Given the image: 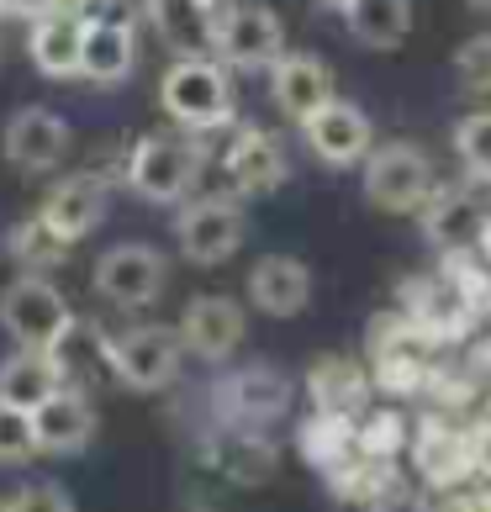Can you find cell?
<instances>
[{
	"label": "cell",
	"instance_id": "cell-1",
	"mask_svg": "<svg viewBox=\"0 0 491 512\" xmlns=\"http://www.w3.org/2000/svg\"><path fill=\"white\" fill-rule=\"evenodd\" d=\"M159 106L180 132H217L233 122V85L228 64L201 53V59H175L159 80Z\"/></svg>",
	"mask_w": 491,
	"mask_h": 512
},
{
	"label": "cell",
	"instance_id": "cell-2",
	"mask_svg": "<svg viewBox=\"0 0 491 512\" xmlns=\"http://www.w3.org/2000/svg\"><path fill=\"white\" fill-rule=\"evenodd\" d=\"M0 328L11 333L16 349L53 354L74 333V312L48 275H22L0 291Z\"/></svg>",
	"mask_w": 491,
	"mask_h": 512
},
{
	"label": "cell",
	"instance_id": "cell-3",
	"mask_svg": "<svg viewBox=\"0 0 491 512\" xmlns=\"http://www.w3.org/2000/svg\"><path fill=\"white\" fill-rule=\"evenodd\" d=\"M201 180V143H191L185 132H159V138H143L127 159V185L143 201L154 206H175L191 201Z\"/></svg>",
	"mask_w": 491,
	"mask_h": 512
},
{
	"label": "cell",
	"instance_id": "cell-4",
	"mask_svg": "<svg viewBox=\"0 0 491 512\" xmlns=\"http://www.w3.org/2000/svg\"><path fill=\"white\" fill-rule=\"evenodd\" d=\"M243 238H249V217H243V206L233 196H196V201H180L175 212V243L180 254L201 264V270H217V264H228Z\"/></svg>",
	"mask_w": 491,
	"mask_h": 512
},
{
	"label": "cell",
	"instance_id": "cell-5",
	"mask_svg": "<svg viewBox=\"0 0 491 512\" xmlns=\"http://www.w3.org/2000/svg\"><path fill=\"white\" fill-rule=\"evenodd\" d=\"M180 359H185L180 328H159V322H143V328L106 338V370L127 391H164L180 375Z\"/></svg>",
	"mask_w": 491,
	"mask_h": 512
},
{
	"label": "cell",
	"instance_id": "cell-6",
	"mask_svg": "<svg viewBox=\"0 0 491 512\" xmlns=\"http://www.w3.org/2000/svg\"><path fill=\"white\" fill-rule=\"evenodd\" d=\"M433 191H439L433 159L418 143H381L365 159V196L381 212H423Z\"/></svg>",
	"mask_w": 491,
	"mask_h": 512
},
{
	"label": "cell",
	"instance_id": "cell-7",
	"mask_svg": "<svg viewBox=\"0 0 491 512\" xmlns=\"http://www.w3.org/2000/svg\"><path fill=\"white\" fill-rule=\"evenodd\" d=\"M212 53L228 69H270L286 59V22L264 6V0H238L217 11V43Z\"/></svg>",
	"mask_w": 491,
	"mask_h": 512
},
{
	"label": "cell",
	"instance_id": "cell-8",
	"mask_svg": "<svg viewBox=\"0 0 491 512\" xmlns=\"http://www.w3.org/2000/svg\"><path fill=\"white\" fill-rule=\"evenodd\" d=\"M96 291L111 301L117 312H148L169 286V259L148 243H117L96 259Z\"/></svg>",
	"mask_w": 491,
	"mask_h": 512
},
{
	"label": "cell",
	"instance_id": "cell-9",
	"mask_svg": "<svg viewBox=\"0 0 491 512\" xmlns=\"http://www.w3.org/2000/svg\"><path fill=\"white\" fill-rule=\"evenodd\" d=\"M301 138H307L312 148V159L317 164H328V169H354V164H365L375 154V127L370 117L354 101H328L317 117L301 122Z\"/></svg>",
	"mask_w": 491,
	"mask_h": 512
},
{
	"label": "cell",
	"instance_id": "cell-10",
	"mask_svg": "<svg viewBox=\"0 0 491 512\" xmlns=\"http://www.w3.org/2000/svg\"><path fill=\"white\" fill-rule=\"evenodd\" d=\"M6 159L22 169V175H48L59 169L69 154V122L48 106H22L16 117L6 122Z\"/></svg>",
	"mask_w": 491,
	"mask_h": 512
},
{
	"label": "cell",
	"instance_id": "cell-11",
	"mask_svg": "<svg viewBox=\"0 0 491 512\" xmlns=\"http://www.w3.org/2000/svg\"><path fill=\"white\" fill-rule=\"evenodd\" d=\"M243 333H249V317H243V307L233 296H196V301H185V312H180L185 354L212 359V365L243 344Z\"/></svg>",
	"mask_w": 491,
	"mask_h": 512
},
{
	"label": "cell",
	"instance_id": "cell-12",
	"mask_svg": "<svg viewBox=\"0 0 491 512\" xmlns=\"http://www.w3.org/2000/svg\"><path fill=\"white\" fill-rule=\"evenodd\" d=\"M270 101L301 127L307 117H317L328 101H338L333 69L317 59V53H286V59L270 64Z\"/></svg>",
	"mask_w": 491,
	"mask_h": 512
},
{
	"label": "cell",
	"instance_id": "cell-13",
	"mask_svg": "<svg viewBox=\"0 0 491 512\" xmlns=\"http://www.w3.org/2000/svg\"><path fill=\"white\" fill-rule=\"evenodd\" d=\"M32 428H37V449L69 460V454H85L90 439H96V407H90V396L80 386H64L32 412Z\"/></svg>",
	"mask_w": 491,
	"mask_h": 512
},
{
	"label": "cell",
	"instance_id": "cell-14",
	"mask_svg": "<svg viewBox=\"0 0 491 512\" xmlns=\"http://www.w3.org/2000/svg\"><path fill=\"white\" fill-rule=\"evenodd\" d=\"M249 301L264 317H296L312 301V270L296 254H264L249 264Z\"/></svg>",
	"mask_w": 491,
	"mask_h": 512
},
{
	"label": "cell",
	"instance_id": "cell-15",
	"mask_svg": "<svg viewBox=\"0 0 491 512\" xmlns=\"http://www.w3.org/2000/svg\"><path fill=\"white\" fill-rule=\"evenodd\" d=\"M228 185L238 196H270L286 185V148L264 127H238L228 143Z\"/></svg>",
	"mask_w": 491,
	"mask_h": 512
},
{
	"label": "cell",
	"instance_id": "cell-16",
	"mask_svg": "<svg viewBox=\"0 0 491 512\" xmlns=\"http://www.w3.org/2000/svg\"><path fill=\"white\" fill-rule=\"evenodd\" d=\"M106 206H111V185L101 175H69V180H59L48 191L43 217H48V227L64 243H80L85 233H96V227H101Z\"/></svg>",
	"mask_w": 491,
	"mask_h": 512
},
{
	"label": "cell",
	"instance_id": "cell-17",
	"mask_svg": "<svg viewBox=\"0 0 491 512\" xmlns=\"http://www.w3.org/2000/svg\"><path fill=\"white\" fill-rule=\"evenodd\" d=\"M143 16L175 59H201L217 43V6L206 0H148Z\"/></svg>",
	"mask_w": 491,
	"mask_h": 512
},
{
	"label": "cell",
	"instance_id": "cell-18",
	"mask_svg": "<svg viewBox=\"0 0 491 512\" xmlns=\"http://www.w3.org/2000/svg\"><path fill=\"white\" fill-rule=\"evenodd\" d=\"M27 59L37 74L48 80H80V59H85V22L80 16H37L27 32Z\"/></svg>",
	"mask_w": 491,
	"mask_h": 512
},
{
	"label": "cell",
	"instance_id": "cell-19",
	"mask_svg": "<svg viewBox=\"0 0 491 512\" xmlns=\"http://www.w3.org/2000/svg\"><path fill=\"white\" fill-rule=\"evenodd\" d=\"M64 381V365L53 354H37V349H11L0 359V407H22L37 412L48 396H59Z\"/></svg>",
	"mask_w": 491,
	"mask_h": 512
},
{
	"label": "cell",
	"instance_id": "cell-20",
	"mask_svg": "<svg viewBox=\"0 0 491 512\" xmlns=\"http://www.w3.org/2000/svg\"><path fill=\"white\" fill-rule=\"evenodd\" d=\"M132 64H138V37H132V22L90 16V22H85L80 80H90V85H122L132 74Z\"/></svg>",
	"mask_w": 491,
	"mask_h": 512
},
{
	"label": "cell",
	"instance_id": "cell-21",
	"mask_svg": "<svg viewBox=\"0 0 491 512\" xmlns=\"http://www.w3.org/2000/svg\"><path fill=\"white\" fill-rule=\"evenodd\" d=\"M344 27L354 32L360 48L391 53V48H402L407 32H412V0H354L344 11Z\"/></svg>",
	"mask_w": 491,
	"mask_h": 512
},
{
	"label": "cell",
	"instance_id": "cell-22",
	"mask_svg": "<svg viewBox=\"0 0 491 512\" xmlns=\"http://www.w3.org/2000/svg\"><path fill=\"white\" fill-rule=\"evenodd\" d=\"M486 212L476 201H470L465 191H433L428 206H423V227H428V238H439V243H476L486 233Z\"/></svg>",
	"mask_w": 491,
	"mask_h": 512
},
{
	"label": "cell",
	"instance_id": "cell-23",
	"mask_svg": "<svg viewBox=\"0 0 491 512\" xmlns=\"http://www.w3.org/2000/svg\"><path fill=\"white\" fill-rule=\"evenodd\" d=\"M6 249H11V259L22 264L27 275H43V270H59L74 243H64V238L48 227V217L37 212V217H22V222L11 227V233H6Z\"/></svg>",
	"mask_w": 491,
	"mask_h": 512
},
{
	"label": "cell",
	"instance_id": "cell-24",
	"mask_svg": "<svg viewBox=\"0 0 491 512\" xmlns=\"http://www.w3.org/2000/svg\"><path fill=\"white\" fill-rule=\"evenodd\" d=\"M455 154L470 180H491V111H470L455 127Z\"/></svg>",
	"mask_w": 491,
	"mask_h": 512
},
{
	"label": "cell",
	"instance_id": "cell-25",
	"mask_svg": "<svg viewBox=\"0 0 491 512\" xmlns=\"http://www.w3.org/2000/svg\"><path fill=\"white\" fill-rule=\"evenodd\" d=\"M37 428H32V412L22 407H0V465H27L37 460Z\"/></svg>",
	"mask_w": 491,
	"mask_h": 512
},
{
	"label": "cell",
	"instance_id": "cell-26",
	"mask_svg": "<svg viewBox=\"0 0 491 512\" xmlns=\"http://www.w3.org/2000/svg\"><path fill=\"white\" fill-rule=\"evenodd\" d=\"M455 74H460V90H470V96H491V32L465 37L460 53H455Z\"/></svg>",
	"mask_w": 491,
	"mask_h": 512
},
{
	"label": "cell",
	"instance_id": "cell-27",
	"mask_svg": "<svg viewBox=\"0 0 491 512\" xmlns=\"http://www.w3.org/2000/svg\"><path fill=\"white\" fill-rule=\"evenodd\" d=\"M6 507H11V512H74L69 491H64V486H53V481L22 486L16 497H6Z\"/></svg>",
	"mask_w": 491,
	"mask_h": 512
},
{
	"label": "cell",
	"instance_id": "cell-28",
	"mask_svg": "<svg viewBox=\"0 0 491 512\" xmlns=\"http://www.w3.org/2000/svg\"><path fill=\"white\" fill-rule=\"evenodd\" d=\"M48 11H53V0H0V16H11V22H37Z\"/></svg>",
	"mask_w": 491,
	"mask_h": 512
},
{
	"label": "cell",
	"instance_id": "cell-29",
	"mask_svg": "<svg viewBox=\"0 0 491 512\" xmlns=\"http://www.w3.org/2000/svg\"><path fill=\"white\" fill-rule=\"evenodd\" d=\"M312 6H323V11H333V16H344V11L354 6V0H312Z\"/></svg>",
	"mask_w": 491,
	"mask_h": 512
},
{
	"label": "cell",
	"instance_id": "cell-30",
	"mask_svg": "<svg viewBox=\"0 0 491 512\" xmlns=\"http://www.w3.org/2000/svg\"><path fill=\"white\" fill-rule=\"evenodd\" d=\"M470 6H481V11H491V0H470Z\"/></svg>",
	"mask_w": 491,
	"mask_h": 512
},
{
	"label": "cell",
	"instance_id": "cell-31",
	"mask_svg": "<svg viewBox=\"0 0 491 512\" xmlns=\"http://www.w3.org/2000/svg\"><path fill=\"white\" fill-rule=\"evenodd\" d=\"M206 6H217V11H222V6H228V0H206Z\"/></svg>",
	"mask_w": 491,
	"mask_h": 512
},
{
	"label": "cell",
	"instance_id": "cell-32",
	"mask_svg": "<svg viewBox=\"0 0 491 512\" xmlns=\"http://www.w3.org/2000/svg\"><path fill=\"white\" fill-rule=\"evenodd\" d=\"M0 249H6V233H0Z\"/></svg>",
	"mask_w": 491,
	"mask_h": 512
},
{
	"label": "cell",
	"instance_id": "cell-33",
	"mask_svg": "<svg viewBox=\"0 0 491 512\" xmlns=\"http://www.w3.org/2000/svg\"><path fill=\"white\" fill-rule=\"evenodd\" d=\"M0 512H11V507H6V502H0Z\"/></svg>",
	"mask_w": 491,
	"mask_h": 512
}]
</instances>
